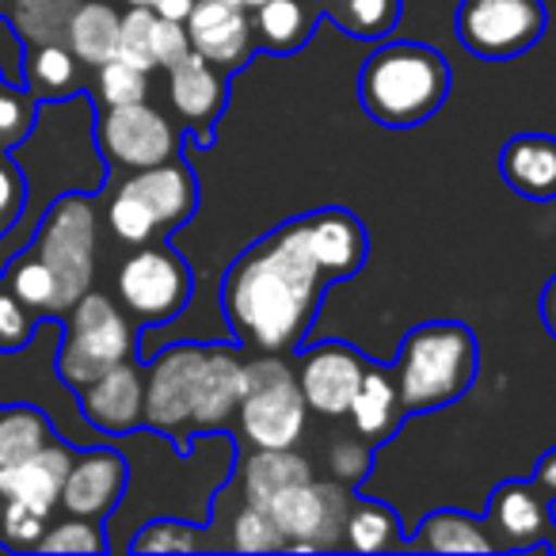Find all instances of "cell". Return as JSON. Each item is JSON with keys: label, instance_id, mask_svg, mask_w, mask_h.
Masks as SVG:
<instances>
[{"label": "cell", "instance_id": "cell-1", "mask_svg": "<svg viewBox=\"0 0 556 556\" xmlns=\"http://www.w3.org/2000/svg\"><path fill=\"white\" fill-rule=\"evenodd\" d=\"M332 278L305 248L302 225L282 222L232 260L222 282V313L237 348L298 355Z\"/></svg>", "mask_w": 556, "mask_h": 556}, {"label": "cell", "instance_id": "cell-2", "mask_svg": "<svg viewBox=\"0 0 556 556\" xmlns=\"http://www.w3.org/2000/svg\"><path fill=\"white\" fill-rule=\"evenodd\" d=\"M450 96V62L427 42H386L358 70V100L374 123L412 130L439 115Z\"/></svg>", "mask_w": 556, "mask_h": 556}, {"label": "cell", "instance_id": "cell-3", "mask_svg": "<svg viewBox=\"0 0 556 556\" xmlns=\"http://www.w3.org/2000/svg\"><path fill=\"white\" fill-rule=\"evenodd\" d=\"M480 370L477 332L462 320H427L401 340L393 378L404 416H424L457 404Z\"/></svg>", "mask_w": 556, "mask_h": 556}, {"label": "cell", "instance_id": "cell-4", "mask_svg": "<svg viewBox=\"0 0 556 556\" xmlns=\"http://www.w3.org/2000/svg\"><path fill=\"white\" fill-rule=\"evenodd\" d=\"M27 248L42 255L58 278V317L92 290L96 278V206L92 194L70 191L47 206Z\"/></svg>", "mask_w": 556, "mask_h": 556}, {"label": "cell", "instance_id": "cell-5", "mask_svg": "<svg viewBox=\"0 0 556 556\" xmlns=\"http://www.w3.org/2000/svg\"><path fill=\"white\" fill-rule=\"evenodd\" d=\"M134 343H138V328L130 325V317L118 313L108 294L88 290L70 309V320L62 328V348L54 355L58 378L77 393L108 366L126 363L134 355Z\"/></svg>", "mask_w": 556, "mask_h": 556}, {"label": "cell", "instance_id": "cell-6", "mask_svg": "<svg viewBox=\"0 0 556 556\" xmlns=\"http://www.w3.org/2000/svg\"><path fill=\"white\" fill-rule=\"evenodd\" d=\"M237 419L252 450L298 446V439L305 434V419H309L298 374L267 351L244 363V396H240Z\"/></svg>", "mask_w": 556, "mask_h": 556}, {"label": "cell", "instance_id": "cell-7", "mask_svg": "<svg viewBox=\"0 0 556 556\" xmlns=\"http://www.w3.org/2000/svg\"><path fill=\"white\" fill-rule=\"evenodd\" d=\"M194 294L191 267L168 244H141L118 267V298L141 328L176 320Z\"/></svg>", "mask_w": 556, "mask_h": 556}, {"label": "cell", "instance_id": "cell-8", "mask_svg": "<svg viewBox=\"0 0 556 556\" xmlns=\"http://www.w3.org/2000/svg\"><path fill=\"white\" fill-rule=\"evenodd\" d=\"M457 42L472 58L507 62L541 42L548 27L545 0H462L457 4Z\"/></svg>", "mask_w": 556, "mask_h": 556}, {"label": "cell", "instance_id": "cell-9", "mask_svg": "<svg viewBox=\"0 0 556 556\" xmlns=\"http://www.w3.org/2000/svg\"><path fill=\"white\" fill-rule=\"evenodd\" d=\"M351 500H355V492L340 480H302V484L278 492L267 503V510L287 538V548L332 553V548H343Z\"/></svg>", "mask_w": 556, "mask_h": 556}, {"label": "cell", "instance_id": "cell-10", "mask_svg": "<svg viewBox=\"0 0 556 556\" xmlns=\"http://www.w3.org/2000/svg\"><path fill=\"white\" fill-rule=\"evenodd\" d=\"M206 343H172L146 358V427L168 434L179 450L191 442L194 381Z\"/></svg>", "mask_w": 556, "mask_h": 556}, {"label": "cell", "instance_id": "cell-11", "mask_svg": "<svg viewBox=\"0 0 556 556\" xmlns=\"http://www.w3.org/2000/svg\"><path fill=\"white\" fill-rule=\"evenodd\" d=\"M96 146L108 164L138 172L179 156L184 134L168 123V115L141 100L123 103V108H103V115L96 118Z\"/></svg>", "mask_w": 556, "mask_h": 556}, {"label": "cell", "instance_id": "cell-12", "mask_svg": "<svg viewBox=\"0 0 556 556\" xmlns=\"http://www.w3.org/2000/svg\"><path fill=\"white\" fill-rule=\"evenodd\" d=\"M488 538L495 553H526V548H548V533L556 526V500L538 480H503L488 495L484 510Z\"/></svg>", "mask_w": 556, "mask_h": 556}, {"label": "cell", "instance_id": "cell-13", "mask_svg": "<svg viewBox=\"0 0 556 556\" xmlns=\"http://www.w3.org/2000/svg\"><path fill=\"white\" fill-rule=\"evenodd\" d=\"M126 488H130V462H126L123 450L115 446H85L73 454V465L65 472L62 484V503L58 507L65 515L80 518H111L126 500Z\"/></svg>", "mask_w": 556, "mask_h": 556}, {"label": "cell", "instance_id": "cell-14", "mask_svg": "<svg viewBox=\"0 0 556 556\" xmlns=\"http://www.w3.org/2000/svg\"><path fill=\"white\" fill-rule=\"evenodd\" d=\"M168 96L176 115L187 123V146H214L217 118L225 115V103H229V73H222L214 62L191 50L168 70Z\"/></svg>", "mask_w": 556, "mask_h": 556}, {"label": "cell", "instance_id": "cell-15", "mask_svg": "<svg viewBox=\"0 0 556 556\" xmlns=\"http://www.w3.org/2000/svg\"><path fill=\"white\" fill-rule=\"evenodd\" d=\"M370 358L363 351L348 348L340 340L317 343V348L298 351V386L305 393V404L317 416H348L351 401H355V389L363 381Z\"/></svg>", "mask_w": 556, "mask_h": 556}, {"label": "cell", "instance_id": "cell-16", "mask_svg": "<svg viewBox=\"0 0 556 556\" xmlns=\"http://www.w3.org/2000/svg\"><path fill=\"white\" fill-rule=\"evenodd\" d=\"M77 408L85 424L111 439H126L130 431L146 427V370L138 363H115L77 389Z\"/></svg>", "mask_w": 556, "mask_h": 556}, {"label": "cell", "instance_id": "cell-17", "mask_svg": "<svg viewBox=\"0 0 556 556\" xmlns=\"http://www.w3.org/2000/svg\"><path fill=\"white\" fill-rule=\"evenodd\" d=\"M187 24V39L191 50L214 62L222 73H240L255 50L252 35V12L237 9L229 0H194Z\"/></svg>", "mask_w": 556, "mask_h": 556}, {"label": "cell", "instance_id": "cell-18", "mask_svg": "<svg viewBox=\"0 0 556 556\" xmlns=\"http://www.w3.org/2000/svg\"><path fill=\"white\" fill-rule=\"evenodd\" d=\"M298 225H302L305 248H309L317 267L325 270L332 282H343V278L363 270L370 240H366L363 222H358L351 210H343V206L313 210V214L298 217Z\"/></svg>", "mask_w": 556, "mask_h": 556}, {"label": "cell", "instance_id": "cell-19", "mask_svg": "<svg viewBox=\"0 0 556 556\" xmlns=\"http://www.w3.org/2000/svg\"><path fill=\"white\" fill-rule=\"evenodd\" d=\"M240 396H244V358L237 343H210L199 366V381H194L191 434L229 427L240 408Z\"/></svg>", "mask_w": 556, "mask_h": 556}, {"label": "cell", "instance_id": "cell-20", "mask_svg": "<svg viewBox=\"0 0 556 556\" xmlns=\"http://www.w3.org/2000/svg\"><path fill=\"white\" fill-rule=\"evenodd\" d=\"M123 187L153 210L164 237L184 229L199 210V179H194L191 164L184 156H172V161L153 164V168H138Z\"/></svg>", "mask_w": 556, "mask_h": 556}, {"label": "cell", "instance_id": "cell-21", "mask_svg": "<svg viewBox=\"0 0 556 556\" xmlns=\"http://www.w3.org/2000/svg\"><path fill=\"white\" fill-rule=\"evenodd\" d=\"M73 454L77 450L70 442L54 439L50 446H42L39 454L24 457V462L0 465V500L27 503L31 510L50 518L58 510V503H62V484L73 465Z\"/></svg>", "mask_w": 556, "mask_h": 556}, {"label": "cell", "instance_id": "cell-22", "mask_svg": "<svg viewBox=\"0 0 556 556\" xmlns=\"http://www.w3.org/2000/svg\"><path fill=\"white\" fill-rule=\"evenodd\" d=\"M500 176L518 199H556V138L553 134H515L500 149Z\"/></svg>", "mask_w": 556, "mask_h": 556}, {"label": "cell", "instance_id": "cell-23", "mask_svg": "<svg viewBox=\"0 0 556 556\" xmlns=\"http://www.w3.org/2000/svg\"><path fill=\"white\" fill-rule=\"evenodd\" d=\"M348 416H351V424H355V434L370 442V446H386V442L401 431L404 404H401V389H396V378H393V366H374V363L366 366Z\"/></svg>", "mask_w": 556, "mask_h": 556}, {"label": "cell", "instance_id": "cell-24", "mask_svg": "<svg viewBox=\"0 0 556 556\" xmlns=\"http://www.w3.org/2000/svg\"><path fill=\"white\" fill-rule=\"evenodd\" d=\"M320 24V0H263L252 12L255 47L267 54H298Z\"/></svg>", "mask_w": 556, "mask_h": 556}, {"label": "cell", "instance_id": "cell-25", "mask_svg": "<svg viewBox=\"0 0 556 556\" xmlns=\"http://www.w3.org/2000/svg\"><path fill=\"white\" fill-rule=\"evenodd\" d=\"M404 548L412 553H495L484 518L454 507L431 510L416 526V533L404 538Z\"/></svg>", "mask_w": 556, "mask_h": 556}, {"label": "cell", "instance_id": "cell-26", "mask_svg": "<svg viewBox=\"0 0 556 556\" xmlns=\"http://www.w3.org/2000/svg\"><path fill=\"white\" fill-rule=\"evenodd\" d=\"M118 20L123 12L111 0H80L65 27V47L80 65H92V70L111 62L118 47Z\"/></svg>", "mask_w": 556, "mask_h": 556}, {"label": "cell", "instance_id": "cell-27", "mask_svg": "<svg viewBox=\"0 0 556 556\" xmlns=\"http://www.w3.org/2000/svg\"><path fill=\"white\" fill-rule=\"evenodd\" d=\"M240 492H244L248 503H260L267 507L278 492L302 484V480H313V469L302 454L290 450H252L244 465H240Z\"/></svg>", "mask_w": 556, "mask_h": 556}, {"label": "cell", "instance_id": "cell-28", "mask_svg": "<svg viewBox=\"0 0 556 556\" xmlns=\"http://www.w3.org/2000/svg\"><path fill=\"white\" fill-rule=\"evenodd\" d=\"M343 545L355 553H401L404 526L389 503L381 500H351L348 526H343Z\"/></svg>", "mask_w": 556, "mask_h": 556}, {"label": "cell", "instance_id": "cell-29", "mask_svg": "<svg viewBox=\"0 0 556 556\" xmlns=\"http://www.w3.org/2000/svg\"><path fill=\"white\" fill-rule=\"evenodd\" d=\"M0 278L16 294V302H24L39 320L58 317V278L35 248H20L16 255H9Z\"/></svg>", "mask_w": 556, "mask_h": 556}, {"label": "cell", "instance_id": "cell-30", "mask_svg": "<svg viewBox=\"0 0 556 556\" xmlns=\"http://www.w3.org/2000/svg\"><path fill=\"white\" fill-rule=\"evenodd\" d=\"M404 0H320V16H328L343 35L358 42L389 39L401 24Z\"/></svg>", "mask_w": 556, "mask_h": 556}, {"label": "cell", "instance_id": "cell-31", "mask_svg": "<svg viewBox=\"0 0 556 556\" xmlns=\"http://www.w3.org/2000/svg\"><path fill=\"white\" fill-rule=\"evenodd\" d=\"M77 65L80 62L65 42H39V47H31V54H24V85L39 100H65L80 85Z\"/></svg>", "mask_w": 556, "mask_h": 556}, {"label": "cell", "instance_id": "cell-32", "mask_svg": "<svg viewBox=\"0 0 556 556\" xmlns=\"http://www.w3.org/2000/svg\"><path fill=\"white\" fill-rule=\"evenodd\" d=\"M54 442V424L35 404H9L0 408V465L24 462Z\"/></svg>", "mask_w": 556, "mask_h": 556}, {"label": "cell", "instance_id": "cell-33", "mask_svg": "<svg viewBox=\"0 0 556 556\" xmlns=\"http://www.w3.org/2000/svg\"><path fill=\"white\" fill-rule=\"evenodd\" d=\"M80 0H9V20L20 47L65 42V27Z\"/></svg>", "mask_w": 556, "mask_h": 556}, {"label": "cell", "instance_id": "cell-34", "mask_svg": "<svg viewBox=\"0 0 556 556\" xmlns=\"http://www.w3.org/2000/svg\"><path fill=\"white\" fill-rule=\"evenodd\" d=\"M126 548L130 553H199V548H214V538L206 533V526L191 522V518L156 515L138 526Z\"/></svg>", "mask_w": 556, "mask_h": 556}, {"label": "cell", "instance_id": "cell-35", "mask_svg": "<svg viewBox=\"0 0 556 556\" xmlns=\"http://www.w3.org/2000/svg\"><path fill=\"white\" fill-rule=\"evenodd\" d=\"M229 548H237V553H282L287 538H282V530H278V522L270 518L267 507L244 500V507L232 518Z\"/></svg>", "mask_w": 556, "mask_h": 556}, {"label": "cell", "instance_id": "cell-36", "mask_svg": "<svg viewBox=\"0 0 556 556\" xmlns=\"http://www.w3.org/2000/svg\"><path fill=\"white\" fill-rule=\"evenodd\" d=\"M35 115H39V96L27 85H12L0 77V149H16L31 134Z\"/></svg>", "mask_w": 556, "mask_h": 556}, {"label": "cell", "instance_id": "cell-37", "mask_svg": "<svg viewBox=\"0 0 556 556\" xmlns=\"http://www.w3.org/2000/svg\"><path fill=\"white\" fill-rule=\"evenodd\" d=\"M96 96H100L103 108L141 103L149 96V73L123 62V58H111V62L96 65Z\"/></svg>", "mask_w": 556, "mask_h": 556}, {"label": "cell", "instance_id": "cell-38", "mask_svg": "<svg viewBox=\"0 0 556 556\" xmlns=\"http://www.w3.org/2000/svg\"><path fill=\"white\" fill-rule=\"evenodd\" d=\"M108 548H111V541L96 518L70 515V518H62V522L47 526V533H42L35 553H108Z\"/></svg>", "mask_w": 556, "mask_h": 556}, {"label": "cell", "instance_id": "cell-39", "mask_svg": "<svg viewBox=\"0 0 556 556\" xmlns=\"http://www.w3.org/2000/svg\"><path fill=\"white\" fill-rule=\"evenodd\" d=\"M108 222H111V232H115L118 240H126L130 248L153 244V237H161V225H156L153 210H149L138 194L126 191V187H118V194L111 199Z\"/></svg>", "mask_w": 556, "mask_h": 556}, {"label": "cell", "instance_id": "cell-40", "mask_svg": "<svg viewBox=\"0 0 556 556\" xmlns=\"http://www.w3.org/2000/svg\"><path fill=\"white\" fill-rule=\"evenodd\" d=\"M153 27H156V12L149 4H138V9H126L123 20H118V47L115 58L138 65V70H156L153 62Z\"/></svg>", "mask_w": 556, "mask_h": 556}, {"label": "cell", "instance_id": "cell-41", "mask_svg": "<svg viewBox=\"0 0 556 556\" xmlns=\"http://www.w3.org/2000/svg\"><path fill=\"white\" fill-rule=\"evenodd\" d=\"M47 526H50V518L39 515V510H31L27 503L4 500V507H0V541H4L9 548H16V553L39 548Z\"/></svg>", "mask_w": 556, "mask_h": 556}, {"label": "cell", "instance_id": "cell-42", "mask_svg": "<svg viewBox=\"0 0 556 556\" xmlns=\"http://www.w3.org/2000/svg\"><path fill=\"white\" fill-rule=\"evenodd\" d=\"M24 210H27L24 168H20V161L9 149H0V240L9 237L12 229H20Z\"/></svg>", "mask_w": 556, "mask_h": 556}, {"label": "cell", "instance_id": "cell-43", "mask_svg": "<svg viewBox=\"0 0 556 556\" xmlns=\"http://www.w3.org/2000/svg\"><path fill=\"white\" fill-rule=\"evenodd\" d=\"M35 328H39V317H35L24 302H16V294H12L9 287L0 290V351L27 348Z\"/></svg>", "mask_w": 556, "mask_h": 556}, {"label": "cell", "instance_id": "cell-44", "mask_svg": "<svg viewBox=\"0 0 556 556\" xmlns=\"http://www.w3.org/2000/svg\"><path fill=\"white\" fill-rule=\"evenodd\" d=\"M370 442L366 439H343L332 446V454H328V465H332V477L340 480V484H348L351 492H355L358 484L366 480V472H370Z\"/></svg>", "mask_w": 556, "mask_h": 556}, {"label": "cell", "instance_id": "cell-45", "mask_svg": "<svg viewBox=\"0 0 556 556\" xmlns=\"http://www.w3.org/2000/svg\"><path fill=\"white\" fill-rule=\"evenodd\" d=\"M187 54H191L187 24L156 16V27H153V62H156V70H172V65H176L179 58H187Z\"/></svg>", "mask_w": 556, "mask_h": 556}, {"label": "cell", "instance_id": "cell-46", "mask_svg": "<svg viewBox=\"0 0 556 556\" xmlns=\"http://www.w3.org/2000/svg\"><path fill=\"white\" fill-rule=\"evenodd\" d=\"M533 480H538V484L556 500V446H548L545 454L538 457V465H533Z\"/></svg>", "mask_w": 556, "mask_h": 556}, {"label": "cell", "instance_id": "cell-47", "mask_svg": "<svg viewBox=\"0 0 556 556\" xmlns=\"http://www.w3.org/2000/svg\"><path fill=\"white\" fill-rule=\"evenodd\" d=\"M149 9H153L156 16H164V20H179V24H184V20L191 16L194 0H149Z\"/></svg>", "mask_w": 556, "mask_h": 556}, {"label": "cell", "instance_id": "cell-48", "mask_svg": "<svg viewBox=\"0 0 556 556\" xmlns=\"http://www.w3.org/2000/svg\"><path fill=\"white\" fill-rule=\"evenodd\" d=\"M541 320H545V332L556 340V275L541 290Z\"/></svg>", "mask_w": 556, "mask_h": 556}, {"label": "cell", "instance_id": "cell-49", "mask_svg": "<svg viewBox=\"0 0 556 556\" xmlns=\"http://www.w3.org/2000/svg\"><path fill=\"white\" fill-rule=\"evenodd\" d=\"M229 4H237V9H244V12H255L263 0H229Z\"/></svg>", "mask_w": 556, "mask_h": 556}, {"label": "cell", "instance_id": "cell-50", "mask_svg": "<svg viewBox=\"0 0 556 556\" xmlns=\"http://www.w3.org/2000/svg\"><path fill=\"white\" fill-rule=\"evenodd\" d=\"M548 553H556V526H553V533H548Z\"/></svg>", "mask_w": 556, "mask_h": 556}, {"label": "cell", "instance_id": "cell-51", "mask_svg": "<svg viewBox=\"0 0 556 556\" xmlns=\"http://www.w3.org/2000/svg\"><path fill=\"white\" fill-rule=\"evenodd\" d=\"M126 9H138V4H149V0H123Z\"/></svg>", "mask_w": 556, "mask_h": 556}, {"label": "cell", "instance_id": "cell-52", "mask_svg": "<svg viewBox=\"0 0 556 556\" xmlns=\"http://www.w3.org/2000/svg\"><path fill=\"white\" fill-rule=\"evenodd\" d=\"M4 12H9V0H0V16H4Z\"/></svg>", "mask_w": 556, "mask_h": 556}, {"label": "cell", "instance_id": "cell-53", "mask_svg": "<svg viewBox=\"0 0 556 556\" xmlns=\"http://www.w3.org/2000/svg\"><path fill=\"white\" fill-rule=\"evenodd\" d=\"M0 77H4V73H0Z\"/></svg>", "mask_w": 556, "mask_h": 556}]
</instances>
